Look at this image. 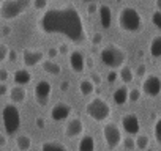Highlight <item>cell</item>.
I'll return each instance as SVG.
<instances>
[{"label":"cell","mask_w":161,"mask_h":151,"mask_svg":"<svg viewBox=\"0 0 161 151\" xmlns=\"http://www.w3.org/2000/svg\"><path fill=\"white\" fill-rule=\"evenodd\" d=\"M38 29L44 35H58L77 46L87 43L84 19L79 10L71 5L46 10L38 19Z\"/></svg>","instance_id":"obj_1"},{"label":"cell","mask_w":161,"mask_h":151,"mask_svg":"<svg viewBox=\"0 0 161 151\" xmlns=\"http://www.w3.org/2000/svg\"><path fill=\"white\" fill-rule=\"evenodd\" d=\"M117 24L126 33H139L144 29V19L134 7H123L119 11Z\"/></svg>","instance_id":"obj_2"},{"label":"cell","mask_w":161,"mask_h":151,"mask_svg":"<svg viewBox=\"0 0 161 151\" xmlns=\"http://www.w3.org/2000/svg\"><path fill=\"white\" fill-rule=\"evenodd\" d=\"M100 58L101 61L111 68V69H117V68H122L125 66V60H126V54L125 50L117 46V44H108L101 49L100 52Z\"/></svg>","instance_id":"obj_3"},{"label":"cell","mask_w":161,"mask_h":151,"mask_svg":"<svg viewBox=\"0 0 161 151\" xmlns=\"http://www.w3.org/2000/svg\"><path fill=\"white\" fill-rule=\"evenodd\" d=\"M33 3V0H2L0 3V18L3 21L18 19L29 7Z\"/></svg>","instance_id":"obj_4"},{"label":"cell","mask_w":161,"mask_h":151,"mask_svg":"<svg viewBox=\"0 0 161 151\" xmlns=\"http://www.w3.org/2000/svg\"><path fill=\"white\" fill-rule=\"evenodd\" d=\"M2 124H3V131L7 135H13L18 132V129L21 128V113L19 109L11 102V104H5L2 109Z\"/></svg>","instance_id":"obj_5"},{"label":"cell","mask_w":161,"mask_h":151,"mask_svg":"<svg viewBox=\"0 0 161 151\" xmlns=\"http://www.w3.org/2000/svg\"><path fill=\"white\" fill-rule=\"evenodd\" d=\"M86 112L93 121L101 123V121H106L111 117V106L103 98H93L92 101L87 102Z\"/></svg>","instance_id":"obj_6"},{"label":"cell","mask_w":161,"mask_h":151,"mask_svg":"<svg viewBox=\"0 0 161 151\" xmlns=\"http://www.w3.org/2000/svg\"><path fill=\"white\" fill-rule=\"evenodd\" d=\"M103 137H104L106 146L109 149H115L123 142L122 131H120V128L115 123H108V124L103 126Z\"/></svg>","instance_id":"obj_7"},{"label":"cell","mask_w":161,"mask_h":151,"mask_svg":"<svg viewBox=\"0 0 161 151\" xmlns=\"http://www.w3.org/2000/svg\"><path fill=\"white\" fill-rule=\"evenodd\" d=\"M51 93H52V85H51V82H47V81H40V82L35 85V88H33L35 101H36V104L41 106V107H44V106L47 104V101H49V98H51Z\"/></svg>","instance_id":"obj_8"},{"label":"cell","mask_w":161,"mask_h":151,"mask_svg":"<svg viewBox=\"0 0 161 151\" xmlns=\"http://www.w3.org/2000/svg\"><path fill=\"white\" fill-rule=\"evenodd\" d=\"M142 91L150 98H156L161 93V79L155 74H148L142 81Z\"/></svg>","instance_id":"obj_9"},{"label":"cell","mask_w":161,"mask_h":151,"mask_svg":"<svg viewBox=\"0 0 161 151\" xmlns=\"http://www.w3.org/2000/svg\"><path fill=\"white\" fill-rule=\"evenodd\" d=\"M120 126L128 135H137L141 129L139 118L134 113H123L120 118Z\"/></svg>","instance_id":"obj_10"},{"label":"cell","mask_w":161,"mask_h":151,"mask_svg":"<svg viewBox=\"0 0 161 151\" xmlns=\"http://www.w3.org/2000/svg\"><path fill=\"white\" fill-rule=\"evenodd\" d=\"M44 61V52L41 49H25L22 52V63L27 68H33L38 63L41 65Z\"/></svg>","instance_id":"obj_11"},{"label":"cell","mask_w":161,"mask_h":151,"mask_svg":"<svg viewBox=\"0 0 161 151\" xmlns=\"http://www.w3.org/2000/svg\"><path fill=\"white\" fill-rule=\"evenodd\" d=\"M82 132H84V123H82V120H80L79 117L71 118L66 123V126H65V135L68 138H76Z\"/></svg>","instance_id":"obj_12"},{"label":"cell","mask_w":161,"mask_h":151,"mask_svg":"<svg viewBox=\"0 0 161 151\" xmlns=\"http://www.w3.org/2000/svg\"><path fill=\"white\" fill-rule=\"evenodd\" d=\"M69 68L74 71V72H77V74H80V72H84V69L87 68V63H86V57H84V54L80 52V50H73L71 54H69Z\"/></svg>","instance_id":"obj_13"},{"label":"cell","mask_w":161,"mask_h":151,"mask_svg":"<svg viewBox=\"0 0 161 151\" xmlns=\"http://www.w3.org/2000/svg\"><path fill=\"white\" fill-rule=\"evenodd\" d=\"M69 113H71V106L66 102H57L51 109V118L54 121H63L69 117Z\"/></svg>","instance_id":"obj_14"},{"label":"cell","mask_w":161,"mask_h":151,"mask_svg":"<svg viewBox=\"0 0 161 151\" xmlns=\"http://www.w3.org/2000/svg\"><path fill=\"white\" fill-rule=\"evenodd\" d=\"M13 81L16 82V85H29L32 82V74L30 71H27L25 68H21V69H16L14 74H13Z\"/></svg>","instance_id":"obj_15"},{"label":"cell","mask_w":161,"mask_h":151,"mask_svg":"<svg viewBox=\"0 0 161 151\" xmlns=\"http://www.w3.org/2000/svg\"><path fill=\"white\" fill-rule=\"evenodd\" d=\"M27 98V90L22 85H14L10 88V99L13 101V104H21L24 102Z\"/></svg>","instance_id":"obj_16"},{"label":"cell","mask_w":161,"mask_h":151,"mask_svg":"<svg viewBox=\"0 0 161 151\" xmlns=\"http://www.w3.org/2000/svg\"><path fill=\"white\" fill-rule=\"evenodd\" d=\"M97 143L95 138L90 134H86L79 138V145H77V151H95Z\"/></svg>","instance_id":"obj_17"},{"label":"cell","mask_w":161,"mask_h":151,"mask_svg":"<svg viewBox=\"0 0 161 151\" xmlns=\"http://www.w3.org/2000/svg\"><path fill=\"white\" fill-rule=\"evenodd\" d=\"M98 13H100L101 27H103V29H109V27H111V22H112V11H111V7H109V5H101Z\"/></svg>","instance_id":"obj_18"},{"label":"cell","mask_w":161,"mask_h":151,"mask_svg":"<svg viewBox=\"0 0 161 151\" xmlns=\"http://www.w3.org/2000/svg\"><path fill=\"white\" fill-rule=\"evenodd\" d=\"M112 99L117 106H123V104H126V101L130 102V91L125 87H120L112 93Z\"/></svg>","instance_id":"obj_19"},{"label":"cell","mask_w":161,"mask_h":151,"mask_svg":"<svg viewBox=\"0 0 161 151\" xmlns=\"http://www.w3.org/2000/svg\"><path fill=\"white\" fill-rule=\"evenodd\" d=\"M41 68H43V71H44L46 74H51V76H58V74L62 72L60 65H58V63H55V61H54V60H51V58L44 60V61L41 63Z\"/></svg>","instance_id":"obj_20"},{"label":"cell","mask_w":161,"mask_h":151,"mask_svg":"<svg viewBox=\"0 0 161 151\" xmlns=\"http://www.w3.org/2000/svg\"><path fill=\"white\" fill-rule=\"evenodd\" d=\"M148 52L153 58H161V35L153 36V39L150 41V46H148Z\"/></svg>","instance_id":"obj_21"},{"label":"cell","mask_w":161,"mask_h":151,"mask_svg":"<svg viewBox=\"0 0 161 151\" xmlns=\"http://www.w3.org/2000/svg\"><path fill=\"white\" fill-rule=\"evenodd\" d=\"M95 84L90 81V77L89 79H82L79 82V91H80V95L82 96H90V95H93V91H95Z\"/></svg>","instance_id":"obj_22"},{"label":"cell","mask_w":161,"mask_h":151,"mask_svg":"<svg viewBox=\"0 0 161 151\" xmlns=\"http://www.w3.org/2000/svg\"><path fill=\"white\" fill-rule=\"evenodd\" d=\"M41 151H68V148H66L63 143H60V142L47 140V142H43Z\"/></svg>","instance_id":"obj_23"},{"label":"cell","mask_w":161,"mask_h":151,"mask_svg":"<svg viewBox=\"0 0 161 151\" xmlns=\"http://www.w3.org/2000/svg\"><path fill=\"white\" fill-rule=\"evenodd\" d=\"M119 76H120V79H122V82L123 84H131L133 81H134V72H133V69L128 66V65H125V66H122L120 68V72H119Z\"/></svg>","instance_id":"obj_24"},{"label":"cell","mask_w":161,"mask_h":151,"mask_svg":"<svg viewBox=\"0 0 161 151\" xmlns=\"http://www.w3.org/2000/svg\"><path fill=\"white\" fill-rule=\"evenodd\" d=\"M16 146H18L19 151H29L32 148V138L29 135L22 134V135H19L16 138Z\"/></svg>","instance_id":"obj_25"},{"label":"cell","mask_w":161,"mask_h":151,"mask_svg":"<svg viewBox=\"0 0 161 151\" xmlns=\"http://www.w3.org/2000/svg\"><path fill=\"white\" fill-rule=\"evenodd\" d=\"M148 143H150L148 135H145V134H139V135L136 137V146H137L139 151L147 149V148H148Z\"/></svg>","instance_id":"obj_26"},{"label":"cell","mask_w":161,"mask_h":151,"mask_svg":"<svg viewBox=\"0 0 161 151\" xmlns=\"http://www.w3.org/2000/svg\"><path fill=\"white\" fill-rule=\"evenodd\" d=\"M153 135H155L156 143L161 145V117H158L156 121H155V126H153Z\"/></svg>","instance_id":"obj_27"},{"label":"cell","mask_w":161,"mask_h":151,"mask_svg":"<svg viewBox=\"0 0 161 151\" xmlns=\"http://www.w3.org/2000/svg\"><path fill=\"white\" fill-rule=\"evenodd\" d=\"M8 55H10V47L5 43H2V44H0V61H2V63L7 61Z\"/></svg>","instance_id":"obj_28"},{"label":"cell","mask_w":161,"mask_h":151,"mask_svg":"<svg viewBox=\"0 0 161 151\" xmlns=\"http://www.w3.org/2000/svg\"><path fill=\"white\" fill-rule=\"evenodd\" d=\"M123 146H125V149L126 151H133V149H136L137 146H136V138H131V137H126V138H123Z\"/></svg>","instance_id":"obj_29"},{"label":"cell","mask_w":161,"mask_h":151,"mask_svg":"<svg viewBox=\"0 0 161 151\" xmlns=\"http://www.w3.org/2000/svg\"><path fill=\"white\" fill-rule=\"evenodd\" d=\"M47 3H49L47 0H33V8L36 11H46Z\"/></svg>","instance_id":"obj_30"},{"label":"cell","mask_w":161,"mask_h":151,"mask_svg":"<svg viewBox=\"0 0 161 151\" xmlns=\"http://www.w3.org/2000/svg\"><path fill=\"white\" fill-rule=\"evenodd\" d=\"M152 22H153V25H155L158 30H161V11H159V10H156V11L152 14Z\"/></svg>","instance_id":"obj_31"},{"label":"cell","mask_w":161,"mask_h":151,"mask_svg":"<svg viewBox=\"0 0 161 151\" xmlns=\"http://www.w3.org/2000/svg\"><path fill=\"white\" fill-rule=\"evenodd\" d=\"M141 90L139 88H133V90H130V102H137L139 99H141Z\"/></svg>","instance_id":"obj_32"},{"label":"cell","mask_w":161,"mask_h":151,"mask_svg":"<svg viewBox=\"0 0 161 151\" xmlns=\"http://www.w3.org/2000/svg\"><path fill=\"white\" fill-rule=\"evenodd\" d=\"M134 74L137 76V77H145V74H147V66H145V63H139L137 68H136V71H134Z\"/></svg>","instance_id":"obj_33"},{"label":"cell","mask_w":161,"mask_h":151,"mask_svg":"<svg viewBox=\"0 0 161 151\" xmlns=\"http://www.w3.org/2000/svg\"><path fill=\"white\" fill-rule=\"evenodd\" d=\"M90 41H92V44H93V46H100V44L103 43V35L97 32V33H93V35H92V39H90Z\"/></svg>","instance_id":"obj_34"},{"label":"cell","mask_w":161,"mask_h":151,"mask_svg":"<svg viewBox=\"0 0 161 151\" xmlns=\"http://www.w3.org/2000/svg\"><path fill=\"white\" fill-rule=\"evenodd\" d=\"M119 77H120V76H119V72H115V69H112V71L108 72V82L109 84H114Z\"/></svg>","instance_id":"obj_35"},{"label":"cell","mask_w":161,"mask_h":151,"mask_svg":"<svg viewBox=\"0 0 161 151\" xmlns=\"http://www.w3.org/2000/svg\"><path fill=\"white\" fill-rule=\"evenodd\" d=\"M97 11H100V7H98L95 2H90V3H87V13H89V14H95Z\"/></svg>","instance_id":"obj_36"},{"label":"cell","mask_w":161,"mask_h":151,"mask_svg":"<svg viewBox=\"0 0 161 151\" xmlns=\"http://www.w3.org/2000/svg\"><path fill=\"white\" fill-rule=\"evenodd\" d=\"M8 77H10V72H8L5 68H0V82L5 84V82L8 81Z\"/></svg>","instance_id":"obj_37"},{"label":"cell","mask_w":161,"mask_h":151,"mask_svg":"<svg viewBox=\"0 0 161 151\" xmlns=\"http://www.w3.org/2000/svg\"><path fill=\"white\" fill-rule=\"evenodd\" d=\"M90 81L95 84V85H101V76L98 72H92L90 74Z\"/></svg>","instance_id":"obj_38"},{"label":"cell","mask_w":161,"mask_h":151,"mask_svg":"<svg viewBox=\"0 0 161 151\" xmlns=\"http://www.w3.org/2000/svg\"><path fill=\"white\" fill-rule=\"evenodd\" d=\"M58 54H60V52H58V49H55V47H51V49H49V52H47V57L52 60V58H55Z\"/></svg>","instance_id":"obj_39"},{"label":"cell","mask_w":161,"mask_h":151,"mask_svg":"<svg viewBox=\"0 0 161 151\" xmlns=\"http://www.w3.org/2000/svg\"><path fill=\"white\" fill-rule=\"evenodd\" d=\"M68 50H69V47H68V44H60V46H58V52H60L62 55H65V54H68Z\"/></svg>","instance_id":"obj_40"},{"label":"cell","mask_w":161,"mask_h":151,"mask_svg":"<svg viewBox=\"0 0 161 151\" xmlns=\"http://www.w3.org/2000/svg\"><path fill=\"white\" fill-rule=\"evenodd\" d=\"M16 60H18V52H16V50H10L8 61H16Z\"/></svg>","instance_id":"obj_41"},{"label":"cell","mask_w":161,"mask_h":151,"mask_svg":"<svg viewBox=\"0 0 161 151\" xmlns=\"http://www.w3.org/2000/svg\"><path fill=\"white\" fill-rule=\"evenodd\" d=\"M35 123H36V126H38V128H40V129H43V128H44V126H46V121H44V120H43V118H41V117H38V118H36V121H35Z\"/></svg>","instance_id":"obj_42"},{"label":"cell","mask_w":161,"mask_h":151,"mask_svg":"<svg viewBox=\"0 0 161 151\" xmlns=\"http://www.w3.org/2000/svg\"><path fill=\"white\" fill-rule=\"evenodd\" d=\"M7 91H8V87L5 84H0V96H5Z\"/></svg>","instance_id":"obj_43"},{"label":"cell","mask_w":161,"mask_h":151,"mask_svg":"<svg viewBox=\"0 0 161 151\" xmlns=\"http://www.w3.org/2000/svg\"><path fill=\"white\" fill-rule=\"evenodd\" d=\"M10 33H11V29L7 27V25H3V27H2V35H3V36H8Z\"/></svg>","instance_id":"obj_44"},{"label":"cell","mask_w":161,"mask_h":151,"mask_svg":"<svg viewBox=\"0 0 161 151\" xmlns=\"http://www.w3.org/2000/svg\"><path fill=\"white\" fill-rule=\"evenodd\" d=\"M7 145V134H2V135H0V146H5Z\"/></svg>","instance_id":"obj_45"},{"label":"cell","mask_w":161,"mask_h":151,"mask_svg":"<svg viewBox=\"0 0 161 151\" xmlns=\"http://www.w3.org/2000/svg\"><path fill=\"white\" fill-rule=\"evenodd\" d=\"M68 87H69V82H66V81L60 84V90L62 91H68Z\"/></svg>","instance_id":"obj_46"},{"label":"cell","mask_w":161,"mask_h":151,"mask_svg":"<svg viewBox=\"0 0 161 151\" xmlns=\"http://www.w3.org/2000/svg\"><path fill=\"white\" fill-rule=\"evenodd\" d=\"M86 63H87V66H89L90 69L93 68V58H92V57H87V58H86Z\"/></svg>","instance_id":"obj_47"},{"label":"cell","mask_w":161,"mask_h":151,"mask_svg":"<svg viewBox=\"0 0 161 151\" xmlns=\"http://www.w3.org/2000/svg\"><path fill=\"white\" fill-rule=\"evenodd\" d=\"M155 5H156V10L161 11V0H155Z\"/></svg>","instance_id":"obj_48"},{"label":"cell","mask_w":161,"mask_h":151,"mask_svg":"<svg viewBox=\"0 0 161 151\" xmlns=\"http://www.w3.org/2000/svg\"><path fill=\"white\" fill-rule=\"evenodd\" d=\"M82 2H87V3H90V2H95V0H82Z\"/></svg>","instance_id":"obj_49"},{"label":"cell","mask_w":161,"mask_h":151,"mask_svg":"<svg viewBox=\"0 0 161 151\" xmlns=\"http://www.w3.org/2000/svg\"><path fill=\"white\" fill-rule=\"evenodd\" d=\"M148 151H152V149H148Z\"/></svg>","instance_id":"obj_50"}]
</instances>
